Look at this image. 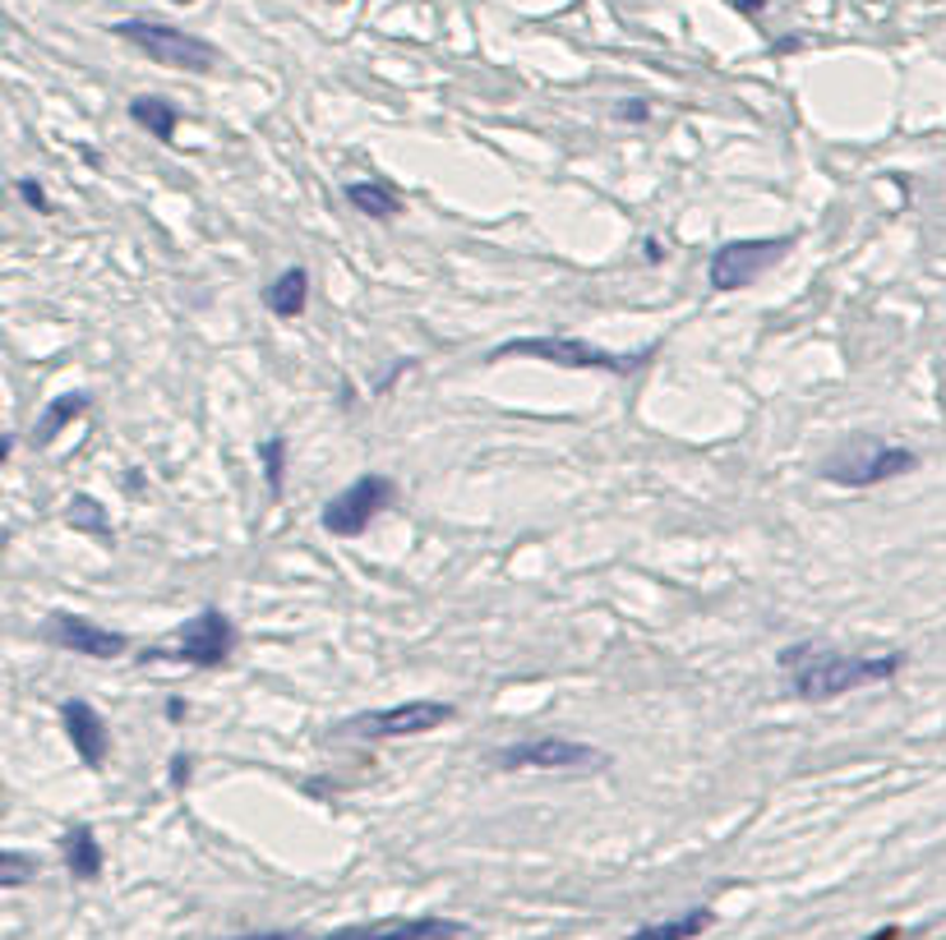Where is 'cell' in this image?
I'll return each instance as SVG.
<instances>
[{
  "mask_svg": "<svg viewBox=\"0 0 946 940\" xmlns=\"http://www.w3.org/2000/svg\"><path fill=\"white\" fill-rule=\"evenodd\" d=\"M707 927H716V913H711V908H688L679 917H665V923L637 927L628 940H698Z\"/></svg>",
  "mask_w": 946,
  "mask_h": 940,
  "instance_id": "18",
  "label": "cell"
},
{
  "mask_svg": "<svg viewBox=\"0 0 946 940\" xmlns=\"http://www.w3.org/2000/svg\"><path fill=\"white\" fill-rule=\"evenodd\" d=\"M729 5H735L739 14H748V18H758L766 10V0H729Z\"/></svg>",
  "mask_w": 946,
  "mask_h": 940,
  "instance_id": "25",
  "label": "cell"
},
{
  "mask_svg": "<svg viewBox=\"0 0 946 940\" xmlns=\"http://www.w3.org/2000/svg\"><path fill=\"white\" fill-rule=\"evenodd\" d=\"M795 235H762V240H725L707 263V282L711 290H744L762 277L766 268H776Z\"/></svg>",
  "mask_w": 946,
  "mask_h": 940,
  "instance_id": "9",
  "label": "cell"
},
{
  "mask_svg": "<svg viewBox=\"0 0 946 940\" xmlns=\"http://www.w3.org/2000/svg\"><path fill=\"white\" fill-rule=\"evenodd\" d=\"M61 723H65V738H70V747L79 752V760L88 770H102V760H107V752H111V729H107V719L93 710L88 701H65L61 705Z\"/></svg>",
  "mask_w": 946,
  "mask_h": 940,
  "instance_id": "12",
  "label": "cell"
},
{
  "mask_svg": "<svg viewBox=\"0 0 946 940\" xmlns=\"http://www.w3.org/2000/svg\"><path fill=\"white\" fill-rule=\"evenodd\" d=\"M342 194H346V203H352L356 212H365V218H374V222H393L397 212H402L397 189L389 181H379V175H370V181H352Z\"/></svg>",
  "mask_w": 946,
  "mask_h": 940,
  "instance_id": "15",
  "label": "cell"
},
{
  "mask_svg": "<svg viewBox=\"0 0 946 940\" xmlns=\"http://www.w3.org/2000/svg\"><path fill=\"white\" fill-rule=\"evenodd\" d=\"M263 305H268L273 319H300L305 305H310V272H305L300 263L278 272V277L263 286Z\"/></svg>",
  "mask_w": 946,
  "mask_h": 940,
  "instance_id": "13",
  "label": "cell"
},
{
  "mask_svg": "<svg viewBox=\"0 0 946 940\" xmlns=\"http://www.w3.org/2000/svg\"><path fill=\"white\" fill-rule=\"evenodd\" d=\"M661 253H665L661 240H647V259H651V263H661Z\"/></svg>",
  "mask_w": 946,
  "mask_h": 940,
  "instance_id": "29",
  "label": "cell"
},
{
  "mask_svg": "<svg viewBox=\"0 0 946 940\" xmlns=\"http://www.w3.org/2000/svg\"><path fill=\"white\" fill-rule=\"evenodd\" d=\"M93 406V397L88 392H61V397H56L42 416H37V424H33V443L37 447H47V443H56V434H61L65 424H74L84 416V410Z\"/></svg>",
  "mask_w": 946,
  "mask_h": 940,
  "instance_id": "17",
  "label": "cell"
},
{
  "mask_svg": "<svg viewBox=\"0 0 946 940\" xmlns=\"http://www.w3.org/2000/svg\"><path fill=\"white\" fill-rule=\"evenodd\" d=\"M259 466H263L268 494L282 498V488H286V438H282V434H273V438L259 443Z\"/></svg>",
  "mask_w": 946,
  "mask_h": 940,
  "instance_id": "20",
  "label": "cell"
},
{
  "mask_svg": "<svg viewBox=\"0 0 946 940\" xmlns=\"http://www.w3.org/2000/svg\"><path fill=\"white\" fill-rule=\"evenodd\" d=\"M490 766H499V770H605L610 752L591 747V742L564 738V733H540V738H527V742L494 747Z\"/></svg>",
  "mask_w": 946,
  "mask_h": 940,
  "instance_id": "7",
  "label": "cell"
},
{
  "mask_svg": "<svg viewBox=\"0 0 946 940\" xmlns=\"http://www.w3.org/2000/svg\"><path fill=\"white\" fill-rule=\"evenodd\" d=\"M28 876H37V862H33L28 853H14V849H10V853H0V886H5V890H19Z\"/></svg>",
  "mask_w": 946,
  "mask_h": 940,
  "instance_id": "21",
  "label": "cell"
},
{
  "mask_svg": "<svg viewBox=\"0 0 946 940\" xmlns=\"http://www.w3.org/2000/svg\"><path fill=\"white\" fill-rule=\"evenodd\" d=\"M171 5H195V0H171Z\"/></svg>",
  "mask_w": 946,
  "mask_h": 940,
  "instance_id": "30",
  "label": "cell"
},
{
  "mask_svg": "<svg viewBox=\"0 0 946 940\" xmlns=\"http://www.w3.org/2000/svg\"><path fill=\"white\" fill-rule=\"evenodd\" d=\"M70 525L74 531H88V535H98V540H111V521H107V507L93 498V494H74L70 498Z\"/></svg>",
  "mask_w": 946,
  "mask_h": 940,
  "instance_id": "19",
  "label": "cell"
},
{
  "mask_svg": "<svg viewBox=\"0 0 946 940\" xmlns=\"http://www.w3.org/2000/svg\"><path fill=\"white\" fill-rule=\"evenodd\" d=\"M181 715H185V701L171 696V701H167V719H181Z\"/></svg>",
  "mask_w": 946,
  "mask_h": 940,
  "instance_id": "27",
  "label": "cell"
},
{
  "mask_svg": "<svg viewBox=\"0 0 946 940\" xmlns=\"http://www.w3.org/2000/svg\"><path fill=\"white\" fill-rule=\"evenodd\" d=\"M868 940H900V927H882V931H873Z\"/></svg>",
  "mask_w": 946,
  "mask_h": 940,
  "instance_id": "28",
  "label": "cell"
},
{
  "mask_svg": "<svg viewBox=\"0 0 946 940\" xmlns=\"http://www.w3.org/2000/svg\"><path fill=\"white\" fill-rule=\"evenodd\" d=\"M781 659V673L789 678V692L799 701H836L868 688V682H886L905 669V655H849L836 651V645H813V641H799V645H785L776 655Z\"/></svg>",
  "mask_w": 946,
  "mask_h": 940,
  "instance_id": "1",
  "label": "cell"
},
{
  "mask_svg": "<svg viewBox=\"0 0 946 940\" xmlns=\"http://www.w3.org/2000/svg\"><path fill=\"white\" fill-rule=\"evenodd\" d=\"M130 121L139 125V129H148L158 144H176V125H181V111L167 102V97H158V92H144V97H134L130 102Z\"/></svg>",
  "mask_w": 946,
  "mask_h": 940,
  "instance_id": "16",
  "label": "cell"
},
{
  "mask_svg": "<svg viewBox=\"0 0 946 940\" xmlns=\"http://www.w3.org/2000/svg\"><path fill=\"white\" fill-rule=\"evenodd\" d=\"M61 853H65V867H70L74 880H98L102 876L107 853L98 844V834H93V826H70L61 834Z\"/></svg>",
  "mask_w": 946,
  "mask_h": 940,
  "instance_id": "14",
  "label": "cell"
},
{
  "mask_svg": "<svg viewBox=\"0 0 946 940\" xmlns=\"http://www.w3.org/2000/svg\"><path fill=\"white\" fill-rule=\"evenodd\" d=\"M619 121H647V102H624L619 107Z\"/></svg>",
  "mask_w": 946,
  "mask_h": 940,
  "instance_id": "24",
  "label": "cell"
},
{
  "mask_svg": "<svg viewBox=\"0 0 946 940\" xmlns=\"http://www.w3.org/2000/svg\"><path fill=\"white\" fill-rule=\"evenodd\" d=\"M111 33L130 42L134 51H144L152 65H167V70H185V74H208L218 70V47L208 37H195L185 28H171L158 24V18H121L111 24Z\"/></svg>",
  "mask_w": 946,
  "mask_h": 940,
  "instance_id": "3",
  "label": "cell"
},
{
  "mask_svg": "<svg viewBox=\"0 0 946 940\" xmlns=\"http://www.w3.org/2000/svg\"><path fill=\"white\" fill-rule=\"evenodd\" d=\"M236 940H300L292 931H255V936H236Z\"/></svg>",
  "mask_w": 946,
  "mask_h": 940,
  "instance_id": "26",
  "label": "cell"
},
{
  "mask_svg": "<svg viewBox=\"0 0 946 940\" xmlns=\"http://www.w3.org/2000/svg\"><path fill=\"white\" fill-rule=\"evenodd\" d=\"M914 466H919V453H910V447L859 438V443H849V447H840V453L826 457L818 466V475L826 484H836V488H873V484H886L896 475H910Z\"/></svg>",
  "mask_w": 946,
  "mask_h": 940,
  "instance_id": "5",
  "label": "cell"
},
{
  "mask_svg": "<svg viewBox=\"0 0 946 940\" xmlns=\"http://www.w3.org/2000/svg\"><path fill=\"white\" fill-rule=\"evenodd\" d=\"M47 641L61 645L70 655H88V659H115L130 651L125 632H111V627L93 622L84 614H51L47 618Z\"/></svg>",
  "mask_w": 946,
  "mask_h": 940,
  "instance_id": "11",
  "label": "cell"
},
{
  "mask_svg": "<svg viewBox=\"0 0 946 940\" xmlns=\"http://www.w3.org/2000/svg\"><path fill=\"white\" fill-rule=\"evenodd\" d=\"M453 719H457L453 701L416 696V701H402V705H383V710H360L352 719H342L333 733L337 738H365V742H393V738H425Z\"/></svg>",
  "mask_w": 946,
  "mask_h": 940,
  "instance_id": "4",
  "label": "cell"
},
{
  "mask_svg": "<svg viewBox=\"0 0 946 940\" xmlns=\"http://www.w3.org/2000/svg\"><path fill=\"white\" fill-rule=\"evenodd\" d=\"M661 346H642V350H628V356H619V350H605V346H591L582 337H513L504 346L490 350V360H545V364H558V369H601V374H614V379H628L637 374L642 364H651V356Z\"/></svg>",
  "mask_w": 946,
  "mask_h": 940,
  "instance_id": "2",
  "label": "cell"
},
{
  "mask_svg": "<svg viewBox=\"0 0 946 940\" xmlns=\"http://www.w3.org/2000/svg\"><path fill=\"white\" fill-rule=\"evenodd\" d=\"M393 503H397V484L389 475H379V470H365V475H356L342 494H333L323 503L319 525L337 540H356V535L370 531V521L379 512H389Z\"/></svg>",
  "mask_w": 946,
  "mask_h": 940,
  "instance_id": "8",
  "label": "cell"
},
{
  "mask_svg": "<svg viewBox=\"0 0 946 940\" xmlns=\"http://www.w3.org/2000/svg\"><path fill=\"white\" fill-rule=\"evenodd\" d=\"M189 779H195V756L176 752V756H171V789H185Z\"/></svg>",
  "mask_w": 946,
  "mask_h": 940,
  "instance_id": "23",
  "label": "cell"
},
{
  "mask_svg": "<svg viewBox=\"0 0 946 940\" xmlns=\"http://www.w3.org/2000/svg\"><path fill=\"white\" fill-rule=\"evenodd\" d=\"M236 655V622H231L222 609H204L199 618H189L171 645H148L139 655L148 659H176L189 664V669H222V664Z\"/></svg>",
  "mask_w": 946,
  "mask_h": 940,
  "instance_id": "6",
  "label": "cell"
},
{
  "mask_svg": "<svg viewBox=\"0 0 946 940\" xmlns=\"http://www.w3.org/2000/svg\"><path fill=\"white\" fill-rule=\"evenodd\" d=\"M462 923L453 917H434V913H416V917H374V923H352V927H337L328 936L315 940H457Z\"/></svg>",
  "mask_w": 946,
  "mask_h": 940,
  "instance_id": "10",
  "label": "cell"
},
{
  "mask_svg": "<svg viewBox=\"0 0 946 940\" xmlns=\"http://www.w3.org/2000/svg\"><path fill=\"white\" fill-rule=\"evenodd\" d=\"M14 194H19V199H24V203H28L33 212H51V199H47V189L37 185V181H28V175H24V181H14Z\"/></svg>",
  "mask_w": 946,
  "mask_h": 940,
  "instance_id": "22",
  "label": "cell"
}]
</instances>
